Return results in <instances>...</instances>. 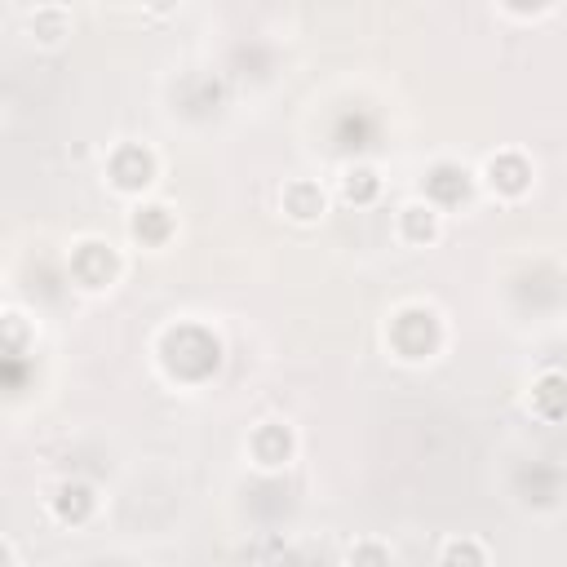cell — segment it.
<instances>
[{"label":"cell","instance_id":"4","mask_svg":"<svg viewBox=\"0 0 567 567\" xmlns=\"http://www.w3.org/2000/svg\"><path fill=\"white\" fill-rule=\"evenodd\" d=\"M350 567H390V554L381 550L377 541H359L355 550H350Z\"/></svg>","mask_w":567,"mask_h":567},{"label":"cell","instance_id":"3","mask_svg":"<svg viewBox=\"0 0 567 567\" xmlns=\"http://www.w3.org/2000/svg\"><path fill=\"white\" fill-rule=\"evenodd\" d=\"M32 32L40 45H58V40L67 36V14L63 9H36L32 14Z\"/></svg>","mask_w":567,"mask_h":567},{"label":"cell","instance_id":"1","mask_svg":"<svg viewBox=\"0 0 567 567\" xmlns=\"http://www.w3.org/2000/svg\"><path fill=\"white\" fill-rule=\"evenodd\" d=\"M284 213L293 222L324 218V191H319L315 182H288V187H284Z\"/></svg>","mask_w":567,"mask_h":567},{"label":"cell","instance_id":"2","mask_svg":"<svg viewBox=\"0 0 567 567\" xmlns=\"http://www.w3.org/2000/svg\"><path fill=\"white\" fill-rule=\"evenodd\" d=\"M399 235L408 244H430L439 235V209H430V204H404L399 209Z\"/></svg>","mask_w":567,"mask_h":567}]
</instances>
